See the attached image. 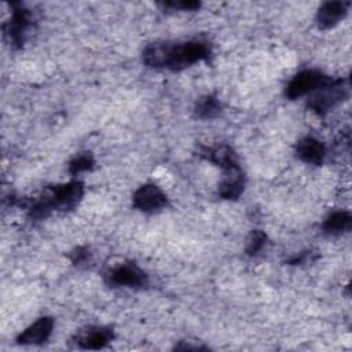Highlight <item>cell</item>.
Masks as SVG:
<instances>
[{
	"label": "cell",
	"instance_id": "6da1fadb",
	"mask_svg": "<svg viewBox=\"0 0 352 352\" xmlns=\"http://www.w3.org/2000/svg\"><path fill=\"white\" fill-rule=\"evenodd\" d=\"M209 55L210 48L204 41H155L144 47L142 59L150 67L182 70L199 60L208 59Z\"/></svg>",
	"mask_w": 352,
	"mask_h": 352
},
{
	"label": "cell",
	"instance_id": "7a4b0ae2",
	"mask_svg": "<svg viewBox=\"0 0 352 352\" xmlns=\"http://www.w3.org/2000/svg\"><path fill=\"white\" fill-rule=\"evenodd\" d=\"M84 195V184L73 180L55 187H48L40 199L50 208V210H70L76 208Z\"/></svg>",
	"mask_w": 352,
	"mask_h": 352
},
{
	"label": "cell",
	"instance_id": "3957f363",
	"mask_svg": "<svg viewBox=\"0 0 352 352\" xmlns=\"http://www.w3.org/2000/svg\"><path fill=\"white\" fill-rule=\"evenodd\" d=\"M314 92L315 94L309 98L307 106L318 116H324L331 107L346 98L348 88L342 78H330Z\"/></svg>",
	"mask_w": 352,
	"mask_h": 352
},
{
	"label": "cell",
	"instance_id": "277c9868",
	"mask_svg": "<svg viewBox=\"0 0 352 352\" xmlns=\"http://www.w3.org/2000/svg\"><path fill=\"white\" fill-rule=\"evenodd\" d=\"M11 7L12 15L11 19L4 25V33L14 47L21 48L25 44L28 30L33 23V18L32 12L28 8H25L22 3L14 1L11 3Z\"/></svg>",
	"mask_w": 352,
	"mask_h": 352
},
{
	"label": "cell",
	"instance_id": "5b68a950",
	"mask_svg": "<svg viewBox=\"0 0 352 352\" xmlns=\"http://www.w3.org/2000/svg\"><path fill=\"white\" fill-rule=\"evenodd\" d=\"M331 77L323 74L319 70L308 69L297 73L287 84L285 95L289 99H297L302 95H307L309 92L316 91L323 84H326Z\"/></svg>",
	"mask_w": 352,
	"mask_h": 352
},
{
	"label": "cell",
	"instance_id": "8992f818",
	"mask_svg": "<svg viewBox=\"0 0 352 352\" xmlns=\"http://www.w3.org/2000/svg\"><path fill=\"white\" fill-rule=\"evenodd\" d=\"M107 282L111 286L143 287L147 285L146 272L133 263H124L113 268L107 275Z\"/></svg>",
	"mask_w": 352,
	"mask_h": 352
},
{
	"label": "cell",
	"instance_id": "52a82bcc",
	"mask_svg": "<svg viewBox=\"0 0 352 352\" xmlns=\"http://www.w3.org/2000/svg\"><path fill=\"white\" fill-rule=\"evenodd\" d=\"M165 205L166 195L157 184H143L133 194V206L142 212H157Z\"/></svg>",
	"mask_w": 352,
	"mask_h": 352
},
{
	"label": "cell",
	"instance_id": "ba28073f",
	"mask_svg": "<svg viewBox=\"0 0 352 352\" xmlns=\"http://www.w3.org/2000/svg\"><path fill=\"white\" fill-rule=\"evenodd\" d=\"M114 338V333L106 326H89L82 329L76 336V342L82 349L104 348Z\"/></svg>",
	"mask_w": 352,
	"mask_h": 352
},
{
	"label": "cell",
	"instance_id": "9c48e42d",
	"mask_svg": "<svg viewBox=\"0 0 352 352\" xmlns=\"http://www.w3.org/2000/svg\"><path fill=\"white\" fill-rule=\"evenodd\" d=\"M54 329V319L50 316H43L37 319L33 324L26 327L16 338L19 344L23 345H38L45 342Z\"/></svg>",
	"mask_w": 352,
	"mask_h": 352
},
{
	"label": "cell",
	"instance_id": "30bf717a",
	"mask_svg": "<svg viewBox=\"0 0 352 352\" xmlns=\"http://www.w3.org/2000/svg\"><path fill=\"white\" fill-rule=\"evenodd\" d=\"M349 1H326L316 12V23L319 29H331L345 15L349 7Z\"/></svg>",
	"mask_w": 352,
	"mask_h": 352
},
{
	"label": "cell",
	"instance_id": "8fae6325",
	"mask_svg": "<svg viewBox=\"0 0 352 352\" xmlns=\"http://www.w3.org/2000/svg\"><path fill=\"white\" fill-rule=\"evenodd\" d=\"M245 187V176L239 166L227 169L219 184V195L224 199H236Z\"/></svg>",
	"mask_w": 352,
	"mask_h": 352
},
{
	"label": "cell",
	"instance_id": "7c38bea8",
	"mask_svg": "<svg viewBox=\"0 0 352 352\" xmlns=\"http://www.w3.org/2000/svg\"><path fill=\"white\" fill-rule=\"evenodd\" d=\"M296 153H297V157L304 162L312 164V165H320L324 160L326 148L320 140L307 136L297 143Z\"/></svg>",
	"mask_w": 352,
	"mask_h": 352
},
{
	"label": "cell",
	"instance_id": "4fadbf2b",
	"mask_svg": "<svg viewBox=\"0 0 352 352\" xmlns=\"http://www.w3.org/2000/svg\"><path fill=\"white\" fill-rule=\"evenodd\" d=\"M202 155L224 170L239 166L236 153L234 151V148H231L227 144H220L216 147H206V148H204Z\"/></svg>",
	"mask_w": 352,
	"mask_h": 352
},
{
	"label": "cell",
	"instance_id": "5bb4252c",
	"mask_svg": "<svg viewBox=\"0 0 352 352\" xmlns=\"http://www.w3.org/2000/svg\"><path fill=\"white\" fill-rule=\"evenodd\" d=\"M352 224V216L346 210H337L330 213L323 224L322 230L326 235H341L346 232L351 228Z\"/></svg>",
	"mask_w": 352,
	"mask_h": 352
},
{
	"label": "cell",
	"instance_id": "9a60e30c",
	"mask_svg": "<svg viewBox=\"0 0 352 352\" xmlns=\"http://www.w3.org/2000/svg\"><path fill=\"white\" fill-rule=\"evenodd\" d=\"M220 111H221V104L214 95H205L195 104V116L202 120L213 118Z\"/></svg>",
	"mask_w": 352,
	"mask_h": 352
},
{
	"label": "cell",
	"instance_id": "2e32d148",
	"mask_svg": "<svg viewBox=\"0 0 352 352\" xmlns=\"http://www.w3.org/2000/svg\"><path fill=\"white\" fill-rule=\"evenodd\" d=\"M94 157L91 153H82V154H78L77 157H74L70 164H69V172L72 175H78L80 172H84V170H89L94 168Z\"/></svg>",
	"mask_w": 352,
	"mask_h": 352
},
{
	"label": "cell",
	"instance_id": "e0dca14e",
	"mask_svg": "<svg viewBox=\"0 0 352 352\" xmlns=\"http://www.w3.org/2000/svg\"><path fill=\"white\" fill-rule=\"evenodd\" d=\"M265 241H267V235L264 231L261 230H253L248 239H246V253L249 256H256L265 245Z\"/></svg>",
	"mask_w": 352,
	"mask_h": 352
},
{
	"label": "cell",
	"instance_id": "ac0fdd59",
	"mask_svg": "<svg viewBox=\"0 0 352 352\" xmlns=\"http://www.w3.org/2000/svg\"><path fill=\"white\" fill-rule=\"evenodd\" d=\"M70 260H72V263L74 264V265H84V264H87L88 261H89V258H91V253H89V250L87 249V248H84V246H80V248H77V249H74L72 253H70Z\"/></svg>",
	"mask_w": 352,
	"mask_h": 352
},
{
	"label": "cell",
	"instance_id": "d6986e66",
	"mask_svg": "<svg viewBox=\"0 0 352 352\" xmlns=\"http://www.w3.org/2000/svg\"><path fill=\"white\" fill-rule=\"evenodd\" d=\"M164 7L168 8H176V10H187V11H194L201 7L199 1L194 0H182V1H164L161 3Z\"/></svg>",
	"mask_w": 352,
	"mask_h": 352
},
{
	"label": "cell",
	"instance_id": "ffe728a7",
	"mask_svg": "<svg viewBox=\"0 0 352 352\" xmlns=\"http://www.w3.org/2000/svg\"><path fill=\"white\" fill-rule=\"evenodd\" d=\"M316 258H318V253L308 250V252H301V253H298V254H296V256L287 258L286 263L290 264V265H301V264L311 263V261H314V260H316Z\"/></svg>",
	"mask_w": 352,
	"mask_h": 352
}]
</instances>
